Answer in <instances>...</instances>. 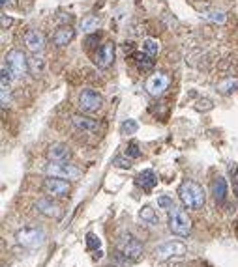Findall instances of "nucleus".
<instances>
[{"label":"nucleus","mask_w":238,"mask_h":267,"mask_svg":"<svg viewBox=\"0 0 238 267\" xmlns=\"http://www.w3.org/2000/svg\"><path fill=\"white\" fill-rule=\"evenodd\" d=\"M47 174L51 177H60V180H77L81 176V170L75 164H70L68 161L64 163H51L47 164Z\"/></svg>","instance_id":"obj_7"},{"label":"nucleus","mask_w":238,"mask_h":267,"mask_svg":"<svg viewBox=\"0 0 238 267\" xmlns=\"http://www.w3.org/2000/svg\"><path fill=\"white\" fill-rule=\"evenodd\" d=\"M188 252L184 243L180 241H165L158 245L156 250H154V258L158 261H165L171 260V258H178V256H184Z\"/></svg>","instance_id":"obj_6"},{"label":"nucleus","mask_w":238,"mask_h":267,"mask_svg":"<svg viewBox=\"0 0 238 267\" xmlns=\"http://www.w3.org/2000/svg\"><path fill=\"white\" fill-rule=\"evenodd\" d=\"M0 21H2V28H4V30H6L8 26L14 23V19H12V17H8L6 13H2V15H0Z\"/></svg>","instance_id":"obj_32"},{"label":"nucleus","mask_w":238,"mask_h":267,"mask_svg":"<svg viewBox=\"0 0 238 267\" xmlns=\"http://www.w3.org/2000/svg\"><path fill=\"white\" fill-rule=\"evenodd\" d=\"M169 84H171V78L167 77L165 73H154L152 77H148V80H146V92L152 96V98H159V96H163L165 94V90L169 88Z\"/></svg>","instance_id":"obj_9"},{"label":"nucleus","mask_w":238,"mask_h":267,"mask_svg":"<svg viewBox=\"0 0 238 267\" xmlns=\"http://www.w3.org/2000/svg\"><path fill=\"white\" fill-rule=\"evenodd\" d=\"M133 58H135V62H137V65H139L141 69H152L154 67V58L148 56L146 52H135Z\"/></svg>","instance_id":"obj_25"},{"label":"nucleus","mask_w":238,"mask_h":267,"mask_svg":"<svg viewBox=\"0 0 238 267\" xmlns=\"http://www.w3.org/2000/svg\"><path fill=\"white\" fill-rule=\"evenodd\" d=\"M43 69H45V60L41 58V54H32L28 58V71H30V75L40 77Z\"/></svg>","instance_id":"obj_20"},{"label":"nucleus","mask_w":238,"mask_h":267,"mask_svg":"<svg viewBox=\"0 0 238 267\" xmlns=\"http://www.w3.org/2000/svg\"><path fill=\"white\" fill-rule=\"evenodd\" d=\"M47 157H49V161H53V163H64V161H70L72 150L68 148L66 144L54 142L47 148Z\"/></svg>","instance_id":"obj_14"},{"label":"nucleus","mask_w":238,"mask_h":267,"mask_svg":"<svg viewBox=\"0 0 238 267\" xmlns=\"http://www.w3.org/2000/svg\"><path fill=\"white\" fill-rule=\"evenodd\" d=\"M101 105H103V98H101V94H98L96 90H90V88H86L79 94V109L83 112H96L101 109Z\"/></svg>","instance_id":"obj_8"},{"label":"nucleus","mask_w":238,"mask_h":267,"mask_svg":"<svg viewBox=\"0 0 238 267\" xmlns=\"http://www.w3.org/2000/svg\"><path fill=\"white\" fill-rule=\"evenodd\" d=\"M43 189H45L47 195L54 196V198H64V196L70 195V183L66 180H60V177H47L45 182H43Z\"/></svg>","instance_id":"obj_10"},{"label":"nucleus","mask_w":238,"mask_h":267,"mask_svg":"<svg viewBox=\"0 0 238 267\" xmlns=\"http://www.w3.org/2000/svg\"><path fill=\"white\" fill-rule=\"evenodd\" d=\"M143 243L135 237L133 234H124L118 235V243H116V258L122 260L124 263H137L143 258Z\"/></svg>","instance_id":"obj_1"},{"label":"nucleus","mask_w":238,"mask_h":267,"mask_svg":"<svg viewBox=\"0 0 238 267\" xmlns=\"http://www.w3.org/2000/svg\"><path fill=\"white\" fill-rule=\"evenodd\" d=\"M99 25H101V21H99L98 15H88V17H85V19L81 21V30L86 34H92L98 30Z\"/></svg>","instance_id":"obj_22"},{"label":"nucleus","mask_w":238,"mask_h":267,"mask_svg":"<svg viewBox=\"0 0 238 267\" xmlns=\"http://www.w3.org/2000/svg\"><path fill=\"white\" fill-rule=\"evenodd\" d=\"M135 183H137V185H139L143 191H146V193H148V191H152L154 187H156V183H158V176H156V172H154V170L146 168V170H143V172H141L139 176H137Z\"/></svg>","instance_id":"obj_18"},{"label":"nucleus","mask_w":238,"mask_h":267,"mask_svg":"<svg viewBox=\"0 0 238 267\" xmlns=\"http://www.w3.org/2000/svg\"><path fill=\"white\" fill-rule=\"evenodd\" d=\"M75 38V30L70 25H62L58 26L53 34V43L56 47H66L72 39Z\"/></svg>","instance_id":"obj_16"},{"label":"nucleus","mask_w":238,"mask_h":267,"mask_svg":"<svg viewBox=\"0 0 238 267\" xmlns=\"http://www.w3.org/2000/svg\"><path fill=\"white\" fill-rule=\"evenodd\" d=\"M201 17L208 23H214V25H223L227 21V13L221 12V10H206V12L201 13Z\"/></svg>","instance_id":"obj_21"},{"label":"nucleus","mask_w":238,"mask_h":267,"mask_svg":"<svg viewBox=\"0 0 238 267\" xmlns=\"http://www.w3.org/2000/svg\"><path fill=\"white\" fill-rule=\"evenodd\" d=\"M210 193H212V196H214L216 202L225 204V200H227V182H225V177L218 176L212 180Z\"/></svg>","instance_id":"obj_17"},{"label":"nucleus","mask_w":238,"mask_h":267,"mask_svg":"<svg viewBox=\"0 0 238 267\" xmlns=\"http://www.w3.org/2000/svg\"><path fill=\"white\" fill-rule=\"evenodd\" d=\"M112 164L116 166V168H122V170H130L132 168V159L130 157H114L112 159Z\"/></svg>","instance_id":"obj_28"},{"label":"nucleus","mask_w":238,"mask_h":267,"mask_svg":"<svg viewBox=\"0 0 238 267\" xmlns=\"http://www.w3.org/2000/svg\"><path fill=\"white\" fill-rule=\"evenodd\" d=\"M72 124L75 129L83 131V133H88V135H96L99 131V127H101L98 120H94L90 116H85V114H73Z\"/></svg>","instance_id":"obj_11"},{"label":"nucleus","mask_w":238,"mask_h":267,"mask_svg":"<svg viewBox=\"0 0 238 267\" xmlns=\"http://www.w3.org/2000/svg\"><path fill=\"white\" fill-rule=\"evenodd\" d=\"M34 208L38 209V213H41V215L49 217V219H60L62 217V208H60L58 204L53 202L51 198H40L38 202H36V206Z\"/></svg>","instance_id":"obj_12"},{"label":"nucleus","mask_w":238,"mask_h":267,"mask_svg":"<svg viewBox=\"0 0 238 267\" xmlns=\"http://www.w3.org/2000/svg\"><path fill=\"white\" fill-rule=\"evenodd\" d=\"M212 101L210 99H199L197 101V111H210Z\"/></svg>","instance_id":"obj_31"},{"label":"nucleus","mask_w":238,"mask_h":267,"mask_svg":"<svg viewBox=\"0 0 238 267\" xmlns=\"http://www.w3.org/2000/svg\"><path fill=\"white\" fill-rule=\"evenodd\" d=\"M101 247V239H99L96 234H86V248H90V250H99Z\"/></svg>","instance_id":"obj_27"},{"label":"nucleus","mask_w":238,"mask_h":267,"mask_svg":"<svg viewBox=\"0 0 238 267\" xmlns=\"http://www.w3.org/2000/svg\"><path fill=\"white\" fill-rule=\"evenodd\" d=\"M141 49H143V52H146L148 56H156L159 52V41L158 39H154V38H146L143 39V45H141Z\"/></svg>","instance_id":"obj_24"},{"label":"nucleus","mask_w":238,"mask_h":267,"mask_svg":"<svg viewBox=\"0 0 238 267\" xmlns=\"http://www.w3.org/2000/svg\"><path fill=\"white\" fill-rule=\"evenodd\" d=\"M158 208H161V209H172L174 208V204H172V198L169 195H159L158 196Z\"/></svg>","instance_id":"obj_30"},{"label":"nucleus","mask_w":238,"mask_h":267,"mask_svg":"<svg viewBox=\"0 0 238 267\" xmlns=\"http://www.w3.org/2000/svg\"><path fill=\"white\" fill-rule=\"evenodd\" d=\"M10 4H14V0H0V6L2 8H8Z\"/></svg>","instance_id":"obj_33"},{"label":"nucleus","mask_w":238,"mask_h":267,"mask_svg":"<svg viewBox=\"0 0 238 267\" xmlns=\"http://www.w3.org/2000/svg\"><path fill=\"white\" fill-rule=\"evenodd\" d=\"M139 219L145 222V224H148V226H158L159 224V217L152 206H143V208L139 209Z\"/></svg>","instance_id":"obj_19"},{"label":"nucleus","mask_w":238,"mask_h":267,"mask_svg":"<svg viewBox=\"0 0 238 267\" xmlns=\"http://www.w3.org/2000/svg\"><path fill=\"white\" fill-rule=\"evenodd\" d=\"M178 198L182 206L186 209H203L206 204V193L199 183L192 182V180H184L178 187Z\"/></svg>","instance_id":"obj_2"},{"label":"nucleus","mask_w":238,"mask_h":267,"mask_svg":"<svg viewBox=\"0 0 238 267\" xmlns=\"http://www.w3.org/2000/svg\"><path fill=\"white\" fill-rule=\"evenodd\" d=\"M139 131V124L135 122V120H124L122 125H120V133L124 135V137H132Z\"/></svg>","instance_id":"obj_26"},{"label":"nucleus","mask_w":238,"mask_h":267,"mask_svg":"<svg viewBox=\"0 0 238 267\" xmlns=\"http://www.w3.org/2000/svg\"><path fill=\"white\" fill-rule=\"evenodd\" d=\"M218 90L221 92V94H232V92L238 90V78L236 77H227L225 80H221L218 84Z\"/></svg>","instance_id":"obj_23"},{"label":"nucleus","mask_w":238,"mask_h":267,"mask_svg":"<svg viewBox=\"0 0 238 267\" xmlns=\"http://www.w3.org/2000/svg\"><path fill=\"white\" fill-rule=\"evenodd\" d=\"M6 62H4V65H6L8 69H10V73H12V77L14 78H23L28 71V58L25 56V52L23 51H17V49H12V51L6 54Z\"/></svg>","instance_id":"obj_5"},{"label":"nucleus","mask_w":238,"mask_h":267,"mask_svg":"<svg viewBox=\"0 0 238 267\" xmlns=\"http://www.w3.org/2000/svg\"><path fill=\"white\" fill-rule=\"evenodd\" d=\"M167 224H169V230L171 234L178 235V237H188L192 234V219L186 213L182 208H174L167 211Z\"/></svg>","instance_id":"obj_3"},{"label":"nucleus","mask_w":238,"mask_h":267,"mask_svg":"<svg viewBox=\"0 0 238 267\" xmlns=\"http://www.w3.org/2000/svg\"><path fill=\"white\" fill-rule=\"evenodd\" d=\"M114 52H116V47H114L112 41L103 43V45L99 47L98 54H96V65L101 67V69H107L114 62Z\"/></svg>","instance_id":"obj_13"},{"label":"nucleus","mask_w":238,"mask_h":267,"mask_svg":"<svg viewBox=\"0 0 238 267\" xmlns=\"http://www.w3.org/2000/svg\"><path fill=\"white\" fill-rule=\"evenodd\" d=\"M15 241L21 247L27 248H40L45 243V232L41 228H34V226H25L15 232Z\"/></svg>","instance_id":"obj_4"},{"label":"nucleus","mask_w":238,"mask_h":267,"mask_svg":"<svg viewBox=\"0 0 238 267\" xmlns=\"http://www.w3.org/2000/svg\"><path fill=\"white\" fill-rule=\"evenodd\" d=\"M124 155L130 157V159H139V157H141L139 144H137V142H130V144H128V148H126V151H124Z\"/></svg>","instance_id":"obj_29"},{"label":"nucleus","mask_w":238,"mask_h":267,"mask_svg":"<svg viewBox=\"0 0 238 267\" xmlns=\"http://www.w3.org/2000/svg\"><path fill=\"white\" fill-rule=\"evenodd\" d=\"M25 45H27V49L32 52V54H41L43 49H45V38H43V34L38 32V30H30V32H27V36H25Z\"/></svg>","instance_id":"obj_15"}]
</instances>
